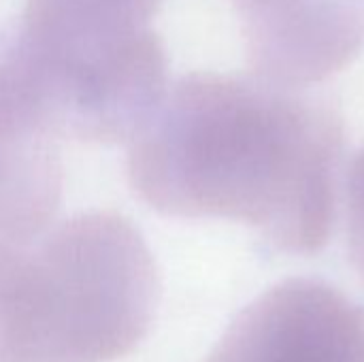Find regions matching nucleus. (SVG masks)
Wrapping results in <instances>:
<instances>
[{"label": "nucleus", "mask_w": 364, "mask_h": 362, "mask_svg": "<svg viewBox=\"0 0 364 362\" xmlns=\"http://www.w3.org/2000/svg\"><path fill=\"white\" fill-rule=\"evenodd\" d=\"M341 147L331 109L264 79L194 73L130 141L128 177L162 213L237 220L311 254L333 228Z\"/></svg>", "instance_id": "1"}, {"label": "nucleus", "mask_w": 364, "mask_h": 362, "mask_svg": "<svg viewBox=\"0 0 364 362\" xmlns=\"http://www.w3.org/2000/svg\"><path fill=\"white\" fill-rule=\"evenodd\" d=\"M162 0H26L9 23L36 113L55 139L130 143L166 94L149 19Z\"/></svg>", "instance_id": "2"}, {"label": "nucleus", "mask_w": 364, "mask_h": 362, "mask_svg": "<svg viewBox=\"0 0 364 362\" xmlns=\"http://www.w3.org/2000/svg\"><path fill=\"white\" fill-rule=\"evenodd\" d=\"M154 256L119 213H81L17 256L23 362H113L147 335Z\"/></svg>", "instance_id": "3"}, {"label": "nucleus", "mask_w": 364, "mask_h": 362, "mask_svg": "<svg viewBox=\"0 0 364 362\" xmlns=\"http://www.w3.org/2000/svg\"><path fill=\"white\" fill-rule=\"evenodd\" d=\"M207 362H364V309L322 282L277 284L235 318Z\"/></svg>", "instance_id": "4"}, {"label": "nucleus", "mask_w": 364, "mask_h": 362, "mask_svg": "<svg viewBox=\"0 0 364 362\" xmlns=\"http://www.w3.org/2000/svg\"><path fill=\"white\" fill-rule=\"evenodd\" d=\"M256 75L277 85L318 81L364 38V0H232Z\"/></svg>", "instance_id": "5"}, {"label": "nucleus", "mask_w": 364, "mask_h": 362, "mask_svg": "<svg viewBox=\"0 0 364 362\" xmlns=\"http://www.w3.org/2000/svg\"><path fill=\"white\" fill-rule=\"evenodd\" d=\"M62 166L51 137H0V247L23 250L51 222Z\"/></svg>", "instance_id": "6"}, {"label": "nucleus", "mask_w": 364, "mask_h": 362, "mask_svg": "<svg viewBox=\"0 0 364 362\" xmlns=\"http://www.w3.org/2000/svg\"><path fill=\"white\" fill-rule=\"evenodd\" d=\"M348 241L352 260L364 277V151L356 158L348 181Z\"/></svg>", "instance_id": "7"}]
</instances>
